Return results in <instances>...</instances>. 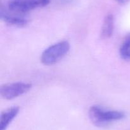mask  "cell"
<instances>
[{"label":"cell","instance_id":"1","mask_svg":"<svg viewBox=\"0 0 130 130\" xmlns=\"http://www.w3.org/2000/svg\"><path fill=\"white\" fill-rule=\"evenodd\" d=\"M89 117L91 122L97 126H102L114 121H120L125 117L122 111L105 109L99 105H93L89 110Z\"/></svg>","mask_w":130,"mask_h":130},{"label":"cell","instance_id":"2","mask_svg":"<svg viewBox=\"0 0 130 130\" xmlns=\"http://www.w3.org/2000/svg\"><path fill=\"white\" fill-rule=\"evenodd\" d=\"M70 50V44L67 41H62L50 46L43 52L41 57L42 63L52 65L62 59Z\"/></svg>","mask_w":130,"mask_h":130},{"label":"cell","instance_id":"3","mask_svg":"<svg viewBox=\"0 0 130 130\" xmlns=\"http://www.w3.org/2000/svg\"><path fill=\"white\" fill-rule=\"evenodd\" d=\"M50 3V0H10L8 8L13 12L24 15L34 9L44 7Z\"/></svg>","mask_w":130,"mask_h":130},{"label":"cell","instance_id":"4","mask_svg":"<svg viewBox=\"0 0 130 130\" xmlns=\"http://www.w3.org/2000/svg\"><path fill=\"white\" fill-rule=\"evenodd\" d=\"M32 87L29 83L15 82L5 84L0 87V94L5 99L10 100L27 93Z\"/></svg>","mask_w":130,"mask_h":130},{"label":"cell","instance_id":"5","mask_svg":"<svg viewBox=\"0 0 130 130\" xmlns=\"http://www.w3.org/2000/svg\"><path fill=\"white\" fill-rule=\"evenodd\" d=\"M0 17L5 22L17 26H22L27 24L28 19L22 14H17L13 11L5 10L1 8L0 11Z\"/></svg>","mask_w":130,"mask_h":130},{"label":"cell","instance_id":"6","mask_svg":"<svg viewBox=\"0 0 130 130\" xmlns=\"http://www.w3.org/2000/svg\"><path fill=\"white\" fill-rule=\"evenodd\" d=\"M19 107L14 106L3 111L0 115V130H6L19 112Z\"/></svg>","mask_w":130,"mask_h":130},{"label":"cell","instance_id":"7","mask_svg":"<svg viewBox=\"0 0 130 130\" xmlns=\"http://www.w3.org/2000/svg\"><path fill=\"white\" fill-rule=\"evenodd\" d=\"M114 28V18L113 15H106L103 22L101 31V36L104 39L109 38L113 34Z\"/></svg>","mask_w":130,"mask_h":130},{"label":"cell","instance_id":"8","mask_svg":"<svg viewBox=\"0 0 130 130\" xmlns=\"http://www.w3.org/2000/svg\"><path fill=\"white\" fill-rule=\"evenodd\" d=\"M121 57L124 60H130V33L126 36L119 48Z\"/></svg>","mask_w":130,"mask_h":130},{"label":"cell","instance_id":"9","mask_svg":"<svg viewBox=\"0 0 130 130\" xmlns=\"http://www.w3.org/2000/svg\"><path fill=\"white\" fill-rule=\"evenodd\" d=\"M116 1H118V3H119L123 4V3H124V1H125V0H116Z\"/></svg>","mask_w":130,"mask_h":130}]
</instances>
